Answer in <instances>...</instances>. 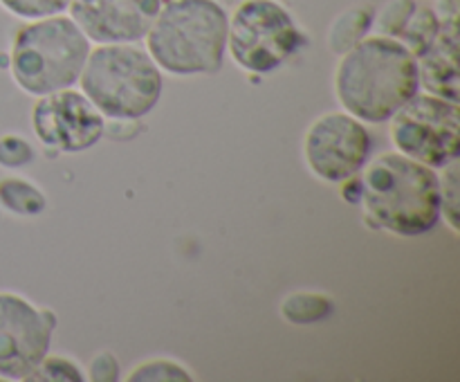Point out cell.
Wrapping results in <instances>:
<instances>
[{"mask_svg":"<svg viewBox=\"0 0 460 382\" xmlns=\"http://www.w3.org/2000/svg\"><path fill=\"white\" fill-rule=\"evenodd\" d=\"M413 9H416V0H389V3L382 7V12L377 13L376 31L382 36L398 39V34L402 31V27L407 25Z\"/></svg>","mask_w":460,"mask_h":382,"instance_id":"cell-20","label":"cell"},{"mask_svg":"<svg viewBox=\"0 0 460 382\" xmlns=\"http://www.w3.org/2000/svg\"><path fill=\"white\" fill-rule=\"evenodd\" d=\"M440 30V18L436 16V12L431 7H418L413 9V13L409 16L407 25L402 27V31L398 34V40L402 45H407L409 52L413 57H420L427 48L431 45V40L436 39Z\"/></svg>","mask_w":460,"mask_h":382,"instance_id":"cell-16","label":"cell"},{"mask_svg":"<svg viewBox=\"0 0 460 382\" xmlns=\"http://www.w3.org/2000/svg\"><path fill=\"white\" fill-rule=\"evenodd\" d=\"M57 317L16 292H0V378L27 380L49 353Z\"/></svg>","mask_w":460,"mask_h":382,"instance_id":"cell-9","label":"cell"},{"mask_svg":"<svg viewBox=\"0 0 460 382\" xmlns=\"http://www.w3.org/2000/svg\"><path fill=\"white\" fill-rule=\"evenodd\" d=\"M359 173V202L373 227L395 236H420L438 225L436 169L391 151L368 160Z\"/></svg>","mask_w":460,"mask_h":382,"instance_id":"cell-2","label":"cell"},{"mask_svg":"<svg viewBox=\"0 0 460 382\" xmlns=\"http://www.w3.org/2000/svg\"><path fill=\"white\" fill-rule=\"evenodd\" d=\"M335 313L331 297L319 292H295L286 297L281 304V317L290 324H314L323 322Z\"/></svg>","mask_w":460,"mask_h":382,"instance_id":"cell-15","label":"cell"},{"mask_svg":"<svg viewBox=\"0 0 460 382\" xmlns=\"http://www.w3.org/2000/svg\"><path fill=\"white\" fill-rule=\"evenodd\" d=\"M85 376L72 360L63 355H45L34 371L27 376V382H84Z\"/></svg>","mask_w":460,"mask_h":382,"instance_id":"cell-18","label":"cell"},{"mask_svg":"<svg viewBox=\"0 0 460 382\" xmlns=\"http://www.w3.org/2000/svg\"><path fill=\"white\" fill-rule=\"evenodd\" d=\"M227 21L218 0H162L146 52L169 75H214L227 54Z\"/></svg>","mask_w":460,"mask_h":382,"instance_id":"cell-3","label":"cell"},{"mask_svg":"<svg viewBox=\"0 0 460 382\" xmlns=\"http://www.w3.org/2000/svg\"><path fill=\"white\" fill-rule=\"evenodd\" d=\"M395 151L431 169H443L460 153V106L429 93H416L389 117Z\"/></svg>","mask_w":460,"mask_h":382,"instance_id":"cell-7","label":"cell"},{"mask_svg":"<svg viewBox=\"0 0 460 382\" xmlns=\"http://www.w3.org/2000/svg\"><path fill=\"white\" fill-rule=\"evenodd\" d=\"M162 0H70L67 12L90 43H137L155 21Z\"/></svg>","mask_w":460,"mask_h":382,"instance_id":"cell-11","label":"cell"},{"mask_svg":"<svg viewBox=\"0 0 460 382\" xmlns=\"http://www.w3.org/2000/svg\"><path fill=\"white\" fill-rule=\"evenodd\" d=\"M128 382H155V380H166V382H191L193 376L189 373L187 367H182L180 362L173 360H146V362L137 364L133 371L126 376Z\"/></svg>","mask_w":460,"mask_h":382,"instance_id":"cell-17","label":"cell"},{"mask_svg":"<svg viewBox=\"0 0 460 382\" xmlns=\"http://www.w3.org/2000/svg\"><path fill=\"white\" fill-rule=\"evenodd\" d=\"M373 138L364 121L349 112H326L304 135V160L323 182H346L371 160Z\"/></svg>","mask_w":460,"mask_h":382,"instance_id":"cell-8","label":"cell"},{"mask_svg":"<svg viewBox=\"0 0 460 382\" xmlns=\"http://www.w3.org/2000/svg\"><path fill=\"white\" fill-rule=\"evenodd\" d=\"M458 18L449 13L440 21V30L429 48L418 57V81L425 93L443 97L447 102L460 99V66H458Z\"/></svg>","mask_w":460,"mask_h":382,"instance_id":"cell-12","label":"cell"},{"mask_svg":"<svg viewBox=\"0 0 460 382\" xmlns=\"http://www.w3.org/2000/svg\"><path fill=\"white\" fill-rule=\"evenodd\" d=\"M440 171H443V175H438L440 216L452 227V232H458V157L445 164Z\"/></svg>","mask_w":460,"mask_h":382,"instance_id":"cell-19","label":"cell"},{"mask_svg":"<svg viewBox=\"0 0 460 382\" xmlns=\"http://www.w3.org/2000/svg\"><path fill=\"white\" fill-rule=\"evenodd\" d=\"M70 0H0V7L7 9L12 16L22 21H36V18L57 16L63 13Z\"/></svg>","mask_w":460,"mask_h":382,"instance_id":"cell-21","label":"cell"},{"mask_svg":"<svg viewBox=\"0 0 460 382\" xmlns=\"http://www.w3.org/2000/svg\"><path fill=\"white\" fill-rule=\"evenodd\" d=\"M90 54V40L70 16H45L18 30L12 45V75L18 88L40 97L72 88Z\"/></svg>","mask_w":460,"mask_h":382,"instance_id":"cell-5","label":"cell"},{"mask_svg":"<svg viewBox=\"0 0 460 382\" xmlns=\"http://www.w3.org/2000/svg\"><path fill=\"white\" fill-rule=\"evenodd\" d=\"M371 27L373 12H368V9L364 7L346 9V12L331 25V31H328V48H331V52L344 54L346 49L353 48L358 40H362Z\"/></svg>","mask_w":460,"mask_h":382,"instance_id":"cell-14","label":"cell"},{"mask_svg":"<svg viewBox=\"0 0 460 382\" xmlns=\"http://www.w3.org/2000/svg\"><path fill=\"white\" fill-rule=\"evenodd\" d=\"M304 43V31L279 0H243L227 21V52L241 70H277Z\"/></svg>","mask_w":460,"mask_h":382,"instance_id":"cell-6","label":"cell"},{"mask_svg":"<svg viewBox=\"0 0 460 382\" xmlns=\"http://www.w3.org/2000/svg\"><path fill=\"white\" fill-rule=\"evenodd\" d=\"M34 160V148L21 135H3L0 138V166L21 169Z\"/></svg>","mask_w":460,"mask_h":382,"instance_id":"cell-22","label":"cell"},{"mask_svg":"<svg viewBox=\"0 0 460 382\" xmlns=\"http://www.w3.org/2000/svg\"><path fill=\"white\" fill-rule=\"evenodd\" d=\"M31 129L45 147L79 153L93 148L103 138L106 120L84 93L63 88L40 94L31 108Z\"/></svg>","mask_w":460,"mask_h":382,"instance_id":"cell-10","label":"cell"},{"mask_svg":"<svg viewBox=\"0 0 460 382\" xmlns=\"http://www.w3.org/2000/svg\"><path fill=\"white\" fill-rule=\"evenodd\" d=\"M0 207L16 216H39L48 209V198L30 180H0Z\"/></svg>","mask_w":460,"mask_h":382,"instance_id":"cell-13","label":"cell"},{"mask_svg":"<svg viewBox=\"0 0 460 382\" xmlns=\"http://www.w3.org/2000/svg\"><path fill=\"white\" fill-rule=\"evenodd\" d=\"M418 90V58L391 36H364L337 63L335 94L359 121L382 124Z\"/></svg>","mask_w":460,"mask_h":382,"instance_id":"cell-1","label":"cell"},{"mask_svg":"<svg viewBox=\"0 0 460 382\" xmlns=\"http://www.w3.org/2000/svg\"><path fill=\"white\" fill-rule=\"evenodd\" d=\"M88 380L93 382H115L119 380V362L111 351H102L88 364Z\"/></svg>","mask_w":460,"mask_h":382,"instance_id":"cell-23","label":"cell"},{"mask_svg":"<svg viewBox=\"0 0 460 382\" xmlns=\"http://www.w3.org/2000/svg\"><path fill=\"white\" fill-rule=\"evenodd\" d=\"M79 85L103 117L133 121L157 106L164 81L146 49L135 43H106L90 49Z\"/></svg>","mask_w":460,"mask_h":382,"instance_id":"cell-4","label":"cell"}]
</instances>
